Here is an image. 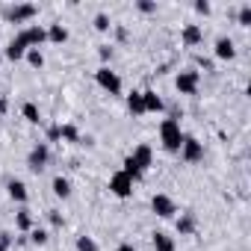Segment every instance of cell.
Returning a JSON list of instances; mask_svg holds the SVG:
<instances>
[{
	"label": "cell",
	"mask_w": 251,
	"mask_h": 251,
	"mask_svg": "<svg viewBox=\"0 0 251 251\" xmlns=\"http://www.w3.org/2000/svg\"><path fill=\"white\" fill-rule=\"evenodd\" d=\"M183 136H186V133L180 130V118H177V115L160 121V142H163V148H166L169 154H177V151H180Z\"/></svg>",
	"instance_id": "6da1fadb"
},
{
	"label": "cell",
	"mask_w": 251,
	"mask_h": 251,
	"mask_svg": "<svg viewBox=\"0 0 251 251\" xmlns=\"http://www.w3.org/2000/svg\"><path fill=\"white\" fill-rule=\"evenodd\" d=\"M95 83H98L103 92H109V95H121V77H118L109 65H100V68L95 71Z\"/></svg>",
	"instance_id": "7a4b0ae2"
},
{
	"label": "cell",
	"mask_w": 251,
	"mask_h": 251,
	"mask_svg": "<svg viewBox=\"0 0 251 251\" xmlns=\"http://www.w3.org/2000/svg\"><path fill=\"white\" fill-rule=\"evenodd\" d=\"M109 192L115 195V198H130L133 195V177L130 175H124L121 169L109 177Z\"/></svg>",
	"instance_id": "3957f363"
},
{
	"label": "cell",
	"mask_w": 251,
	"mask_h": 251,
	"mask_svg": "<svg viewBox=\"0 0 251 251\" xmlns=\"http://www.w3.org/2000/svg\"><path fill=\"white\" fill-rule=\"evenodd\" d=\"M180 160L183 163H201L204 160V145L195 139V136H183V145H180Z\"/></svg>",
	"instance_id": "277c9868"
},
{
	"label": "cell",
	"mask_w": 251,
	"mask_h": 251,
	"mask_svg": "<svg viewBox=\"0 0 251 251\" xmlns=\"http://www.w3.org/2000/svg\"><path fill=\"white\" fill-rule=\"evenodd\" d=\"M175 86H177V92H180V95H195V92H198V86H201V74H198L195 68L180 71V74H177V80H175Z\"/></svg>",
	"instance_id": "5b68a950"
},
{
	"label": "cell",
	"mask_w": 251,
	"mask_h": 251,
	"mask_svg": "<svg viewBox=\"0 0 251 251\" xmlns=\"http://www.w3.org/2000/svg\"><path fill=\"white\" fill-rule=\"evenodd\" d=\"M48 160H50V148H48V142H39V145H33V151L27 157V166H30V172L39 175L48 166Z\"/></svg>",
	"instance_id": "8992f818"
},
{
	"label": "cell",
	"mask_w": 251,
	"mask_h": 251,
	"mask_svg": "<svg viewBox=\"0 0 251 251\" xmlns=\"http://www.w3.org/2000/svg\"><path fill=\"white\" fill-rule=\"evenodd\" d=\"M151 210L160 216V219H172L175 213H177V207H175V201L169 198V195H163V192H157L154 198H151Z\"/></svg>",
	"instance_id": "52a82bcc"
},
{
	"label": "cell",
	"mask_w": 251,
	"mask_h": 251,
	"mask_svg": "<svg viewBox=\"0 0 251 251\" xmlns=\"http://www.w3.org/2000/svg\"><path fill=\"white\" fill-rule=\"evenodd\" d=\"M18 36L24 39V45H27V48H39L42 42H48V30H45V27H39V24H30V27H24Z\"/></svg>",
	"instance_id": "ba28073f"
},
{
	"label": "cell",
	"mask_w": 251,
	"mask_h": 251,
	"mask_svg": "<svg viewBox=\"0 0 251 251\" xmlns=\"http://www.w3.org/2000/svg\"><path fill=\"white\" fill-rule=\"evenodd\" d=\"M130 160H133V166L145 175V172L151 169V163H154V151H151V145H136L133 154H130Z\"/></svg>",
	"instance_id": "9c48e42d"
},
{
	"label": "cell",
	"mask_w": 251,
	"mask_h": 251,
	"mask_svg": "<svg viewBox=\"0 0 251 251\" xmlns=\"http://www.w3.org/2000/svg\"><path fill=\"white\" fill-rule=\"evenodd\" d=\"M36 15H39V6H33V3H21V6H15V9L9 12V21H15V24H24V21L36 18Z\"/></svg>",
	"instance_id": "30bf717a"
},
{
	"label": "cell",
	"mask_w": 251,
	"mask_h": 251,
	"mask_svg": "<svg viewBox=\"0 0 251 251\" xmlns=\"http://www.w3.org/2000/svg\"><path fill=\"white\" fill-rule=\"evenodd\" d=\"M201 39H204V30H201L198 24H186V27H183V33H180V42H183L186 48H198V45H201Z\"/></svg>",
	"instance_id": "8fae6325"
},
{
	"label": "cell",
	"mask_w": 251,
	"mask_h": 251,
	"mask_svg": "<svg viewBox=\"0 0 251 251\" xmlns=\"http://www.w3.org/2000/svg\"><path fill=\"white\" fill-rule=\"evenodd\" d=\"M27 50H30V48L24 45V39H21V36H15V39L6 45V50H3V53H6V59H9V62H18V59H24V56H27Z\"/></svg>",
	"instance_id": "7c38bea8"
},
{
	"label": "cell",
	"mask_w": 251,
	"mask_h": 251,
	"mask_svg": "<svg viewBox=\"0 0 251 251\" xmlns=\"http://www.w3.org/2000/svg\"><path fill=\"white\" fill-rule=\"evenodd\" d=\"M216 56H219V59H225V62H230V59L236 56V45H233V39L219 36V39H216Z\"/></svg>",
	"instance_id": "4fadbf2b"
},
{
	"label": "cell",
	"mask_w": 251,
	"mask_h": 251,
	"mask_svg": "<svg viewBox=\"0 0 251 251\" xmlns=\"http://www.w3.org/2000/svg\"><path fill=\"white\" fill-rule=\"evenodd\" d=\"M142 106H145V112H163V109H166L163 98H160L154 89H145V92H142Z\"/></svg>",
	"instance_id": "5bb4252c"
},
{
	"label": "cell",
	"mask_w": 251,
	"mask_h": 251,
	"mask_svg": "<svg viewBox=\"0 0 251 251\" xmlns=\"http://www.w3.org/2000/svg\"><path fill=\"white\" fill-rule=\"evenodd\" d=\"M9 198L12 201H18V204H27V198H30V192H27V186L21 183V180H9Z\"/></svg>",
	"instance_id": "9a60e30c"
},
{
	"label": "cell",
	"mask_w": 251,
	"mask_h": 251,
	"mask_svg": "<svg viewBox=\"0 0 251 251\" xmlns=\"http://www.w3.org/2000/svg\"><path fill=\"white\" fill-rule=\"evenodd\" d=\"M195 225H198V222H195L192 213H180V219H177V233H180V236H192V233H195Z\"/></svg>",
	"instance_id": "2e32d148"
},
{
	"label": "cell",
	"mask_w": 251,
	"mask_h": 251,
	"mask_svg": "<svg viewBox=\"0 0 251 251\" xmlns=\"http://www.w3.org/2000/svg\"><path fill=\"white\" fill-rule=\"evenodd\" d=\"M151 242H154V251H175V239H172L166 230H157Z\"/></svg>",
	"instance_id": "e0dca14e"
},
{
	"label": "cell",
	"mask_w": 251,
	"mask_h": 251,
	"mask_svg": "<svg viewBox=\"0 0 251 251\" xmlns=\"http://www.w3.org/2000/svg\"><path fill=\"white\" fill-rule=\"evenodd\" d=\"M53 195L56 198H71V180L68 177H53Z\"/></svg>",
	"instance_id": "ac0fdd59"
},
{
	"label": "cell",
	"mask_w": 251,
	"mask_h": 251,
	"mask_svg": "<svg viewBox=\"0 0 251 251\" xmlns=\"http://www.w3.org/2000/svg\"><path fill=\"white\" fill-rule=\"evenodd\" d=\"M127 109L133 115H145V106H142V92H130L127 95Z\"/></svg>",
	"instance_id": "d6986e66"
},
{
	"label": "cell",
	"mask_w": 251,
	"mask_h": 251,
	"mask_svg": "<svg viewBox=\"0 0 251 251\" xmlns=\"http://www.w3.org/2000/svg\"><path fill=\"white\" fill-rule=\"evenodd\" d=\"M15 227H18L21 233H30V230H33V216H30V210H21V213L15 216Z\"/></svg>",
	"instance_id": "ffe728a7"
},
{
	"label": "cell",
	"mask_w": 251,
	"mask_h": 251,
	"mask_svg": "<svg viewBox=\"0 0 251 251\" xmlns=\"http://www.w3.org/2000/svg\"><path fill=\"white\" fill-rule=\"evenodd\" d=\"M48 39H50V42H56V45H62V42H68V30H65L62 24H50Z\"/></svg>",
	"instance_id": "44dd1931"
},
{
	"label": "cell",
	"mask_w": 251,
	"mask_h": 251,
	"mask_svg": "<svg viewBox=\"0 0 251 251\" xmlns=\"http://www.w3.org/2000/svg\"><path fill=\"white\" fill-rule=\"evenodd\" d=\"M59 139H65V142H80V130L74 127V124H59Z\"/></svg>",
	"instance_id": "7402d4cb"
},
{
	"label": "cell",
	"mask_w": 251,
	"mask_h": 251,
	"mask_svg": "<svg viewBox=\"0 0 251 251\" xmlns=\"http://www.w3.org/2000/svg\"><path fill=\"white\" fill-rule=\"evenodd\" d=\"M21 112H24V118H27L30 124H39V121H42V112H39V106H36V103H30V100L21 106Z\"/></svg>",
	"instance_id": "603a6c76"
},
{
	"label": "cell",
	"mask_w": 251,
	"mask_h": 251,
	"mask_svg": "<svg viewBox=\"0 0 251 251\" xmlns=\"http://www.w3.org/2000/svg\"><path fill=\"white\" fill-rule=\"evenodd\" d=\"M27 62H30L33 68H42V65H45V56H42V50H39V48H30V50H27Z\"/></svg>",
	"instance_id": "cb8c5ba5"
},
{
	"label": "cell",
	"mask_w": 251,
	"mask_h": 251,
	"mask_svg": "<svg viewBox=\"0 0 251 251\" xmlns=\"http://www.w3.org/2000/svg\"><path fill=\"white\" fill-rule=\"evenodd\" d=\"M77 251H100L92 236H77Z\"/></svg>",
	"instance_id": "d4e9b609"
},
{
	"label": "cell",
	"mask_w": 251,
	"mask_h": 251,
	"mask_svg": "<svg viewBox=\"0 0 251 251\" xmlns=\"http://www.w3.org/2000/svg\"><path fill=\"white\" fill-rule=\"evenodd\" d=\"M30 242H33V245H48V230L33 227V230H30Z\"/></svg>",
	"instance_id": "484cf974"
},
{
	"label": "cell",
	"mask_w": 251,
	"mask_h": 251,
	"mask_svg": "<svg viewBox=\"0 0 251 251\" xmlns=\"http://www.w3.org/2000/svg\"><path fill=\"white\" fill-rule=\"evenodd\" d=\"M239 27H251V3H242L239 9Z\"/></svg>",
	"instance_id": "4316f807"
},
{
	"label": "cell",
	"mask_w": 251,
	"mask_h": 251,
	"mask_svg": "<svg viewBox=\"0 0 251 251\" xmlns=\"http://www.w3.org/2000/svg\"><path fill=\"white\" fill-rule=\"evenodd\" d=\"M109 27H112V24H109V15H103V12L95 15V30H98V33H106Z\"/></svg>",
	"instance_id": "83f0119b"
},
{
	"label": "cell",
	"mask_w": 251,
	"mask_h": 251,
	"mask_svg": "<svg viewBox=\"0 0 251 251\" xmlns=\"http://www.w3.org/2000/svg\"><path fill=\"white\" fill-rule=\"evenodd\" d=\"M136 9H139V12H145V15H151V12H157V3H151V0H139Z\"/></svg>",
	"instance_id": "f1b7e54d"
},
{
	"label": "cell",
	"mask_w": 251,
	"mask_h": 251,
	"mask_svg": "<svg viewBox=\"0 0 251 251\" xmlns=\"http://www.w3.org/2000/svg\"><path fill=\"white\" fill-rule=\"evenodd\" d=\"M9 248H12V233L3 230V233H0V251H9Z\"/></svg>",
	"instance_id": "f546056e"
},
{
	"label": "cell",
	"mask_w": 251,
	"mask_h": 251,
	"mask_svg": "<svg viewBox=\"0 0 251 251\" xmlns=\"http://www.w3.org/2000/svg\"><path fill=\"white\" fill-rule=\"evenodd\" d=\"M210 9H213V6L207 3V0H198V3H195V12H198V15H210Z\"/></svg>",
	"instance_id": "4dcf8cb0"
},
{
	"label": "cell",
	"mask_w": 251,
	"mask_h": 251,
	"mask_svg": "<svg viewBox=\"0 0 251 251\" xmlns=\"http://www.w3.org/2000/svg\"><path fill=\"white\" fill-rule=\"evenodd\" d=\"M98 53H100V59H103V62H109V59H112V48H109V45H100V50H98Z\"/></svg>",
	"instance_id": "1f68e13d"
},
{
	"label": "cell",
	"mask_w": 251,
	"mask_h": 251,
	"mask_svg": "<svg viewBox=\"0 0 251 251\" xmlns=\"http://www.w3.org/2000/svg\"><path fill=\"white\" fill-rule=\"evenodd\" d=\"M50 225H53V227H62V216H59L56 210H50Z\"/></svg>",
	"instance_id": "d6a6232c"
},
{
	"label": "cell",
	"mask_w": 251,
	"mask_h": 251,
	"mask_svg": "<svg viewBox=\"0 0 251 251\" xmlns=\"http://www.w3.org/2000/svg\"><path fill=\"white\" fill-rule=\"evenodd\" d=\"M6 109H9V98H6V95H0V118H3Z\"/></svg>",
	"instance_id": "836d02e7"
},
{
	"label": "cell",
	"mask_w": 251,
	"mask_h": 251,
	"mask_svg": "<svg viewBox=\"0 0 251 251\" xmlns=\"http://www.w3.org/2000/svg\"><path fill=\"white\" fill-rule=\"evenodd\" d=\"M195 62H198V65H201V68H204V71H213V62H210V59H204V56H198V59H195Z\"/></svg>",
	"instance_id": "e575fe53"
},
{
	"label": "cell",
	"mask_w": 251,
	"mask_h": 251,
	"mask_svg": "<svg viewBox=\"0 0 251 251\" xmlns=\"http://www.w3.org/2000/svg\"><path fill=\"white\" fill-rule=\"evenodd\" d=\"M48 139H59V124H53V127L48 130Z\"/></svg>",
	"instance_id": "d590c367"
},
{
	"label": "cell",
	"mask_w": 251,
	"mask_h": 251,
	"mask_svg": "<svg viewBox=\"0 0 251 251\" xmlns=\"http://www.w3.org/2000/svg\"><path fill=\"white\" fill-rule=\"evenodd\" d=\"M115 251H139V248H133V245H130V242H121V245H118V248H115Z\"/></svg>",
	"instance_id": "8d00e7d4"
}]
</instances>
